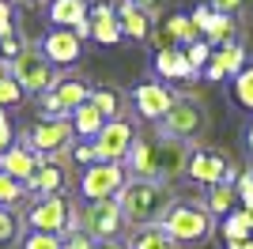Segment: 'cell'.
Listing matches in <instances>:
<instances>
[{"label": "cell", "instance_id": "1", "mask_svg": "<svg viewBox=\"0 0 253 249\" xmlns=\"http://www.w3.org/2000/svg\"><path fill=\"white\" fill-rule=\"evenodd\" d=\"M174 204V193H170L167 181H155V177H128V185L117 193V208H121V219H125L132 230L140 227H159L163 215Z\"/></svg>", "mask_w": 253, "mask_h": 249}, {"label": "cell", "instance_id": "2", "mask_svg": "<svg viewBox=\"0 0 253 249\" xmlns=\"http://www.w3.org/2000/svg\"><path fill=\"white\" fill-rule=\"evenodd\" d=\"M159 227L178 246H204L215 230V215L204 208V200H174Z\"/></svg>", "mask_w": 253, "mask_h": 249}, {"label": "cell", "instance_id": "3", "mask_svg": "<svg viewBox=\"0 0 253 249\" xmlns=\"http://www.w3.org/2000/svg\"><path fill=\"white\" fill-rule=\"evenodd\" d=\"M204 132H208V110H204V102H197L189 94L178 98V102L170 106V114L155 124V136H163V140H181V144H193V140H201Z\"/></svg>", "mask_w": 253, "mask_h": 249}, {"label": "cell", "instance_id": "4", "mask_svg": "<svg viewBox=\"0 0 253 249\" xmlns=\"http://www.w3.org/2000/svg\"><path fill=\"white\" fill-rule=\"evenodd\" d=\"M11 80L23 87V94H45L61 83V68L49 64V57H45L42 49L27 45V49L11 61Z\"/></svg>", "mask_w": 253, "mask_h": 249}, {"label": "cell", "instance_id": "5", "mask_svg": "<svg viewBox=\"0 0 253 249\" xmlns=\"http://www.w3.org/2000/svg\"><path fill=\"white\" fill-rule=\"evenodd\" d=\"M27 227L31 230H45V234H72V230H80V223H76V204L64 193H57V197H42L34 200V208L27 211Z\"/></svg>", "mask_w": 253, "mask_h": 249}, {"label": "cell", "instance_id": "6", "mask_svg": "<svg viewBox=\"0 0 253 249\" xmlns=\"http://www.w3.org/2000/svg\"><path fill=\"white\" fill-rule=\"evenodd\" d=\"M23 144H31L42 159H49V155H68V151H72V144H76L72 121H68V117H42V121H34L31 128H27Z\"/></svg>", "mask_w": 253, "mask_h": 249}, {"label": "cell", "instance_id": "7", "mask_svg": "<svg viewBox=\"0 0 253 249\" xmlns=\"http://www.w3.org/2000/svg\"><path fill=\"white\" fill-rule=\"evenodd\" d=\"M76 223H80V230H87L95 242L117 238L121 227H125L117 200H80V208H76Z\"/></svg>", "mask_w": 253, "mask_h": 249}, {"label": "cell", "instance_id": "8", "mask_svg": "<svg viewBox=\"0 0 253 249\" xmlns=\"http://www.w3.org/2000/svg\"><path fill=\"white\" fill-rule=\"evenodd\" d=\"M128 185L125 163H95L80 174V200H117V193Z\"/></svg>", "mask_w": 253, "mask_h": 249}, {"label": "cell", "instance_id": "9", "mask_svg": "<svg viewBox=\"0 0 253 249\" xmlns=\"http://www.w3.org/2000/svg\"><path fill=\"white\" fill-rule=\"evenodd\" d=\"M185 177L197 181V185H204V189H211V185H219V181H238V166L227 163V155L211 151V147H193Z\"/></svg>", "mask_w": 253, "mask_h": 249}, {"label": "cell", "instance_id": "10", "mask_svg": "<svg viewBox=\"0 0 253 249\" xmlns=\"http://www.w3.org/2000/svg\"><path fill=\"white\" fill-rule=\"evenodd\" d=\"M91 144H95L98 163H125V155L132 151V144H136V124L125 121V117H114V121L102 124V132H98Z\"/></svg>", "mask_w": 253, "mask_h": 249}, {"label": "cell", "instance_id": "11", "mask_svg": "<svg viewBox=\"0 0 253 249\" xmlns=\"http://www.w3.org/2000/svg\"><path fill=\"white\" fill-rule=\"evenodd\" d=\"M91 98V83L80 80V76H61V83L53 87V91L38 94V106H42V114L49 117H68L76 106H84Z\"/></svg>", "mask_w": 253, "mask_h": 249}, {"label": "cell", "instance_id": "12", "mask_svg": "<svg viewBox=\"0 0 253 249\" xmlns=\"http://www.w3.org/2000/svg\"><path fill=\"white\" fill-rule=\"evenodd\" d=\"M128 98H132V110H136L144 121H155V124L170 114V106L178 102V94L170 91L163 80H144V83H136Z\"/></svg>", "mask_w": 253, "mask_h": 249}, {"label": "cell", "instance_id": "13", "mask_svg": "<svg viewBox=\"0 0 253 249\" xmlns=\"http://www.w3.org/2000/svg\"><path fill=\"white\" fill-rule=\"evenodd\" d=\"M38 49L49 57V64L68 68V64H76L80 57H84V42H80V34H76V31H68V27H49Z\"/></svg>", "mask_w": 253, "mask_h": 249}, {"label": "cell", "instance_id": "14", "mask_svg": "<svg viewBox=\"0 0 253 249\" xmlns=\"http://www.w3.org/2000/svg\"><path fill=\"white\" fill-rule=\"evenodd\" d=\"M189 144L181 140H163L155 136V181H174V177H185V166H189Z\"/></svg>", "mask_w": 253, "mask_h": 249}, {"label": "cell", "instance_id": "15", "mask_svg": "<svg viewBox=\"0 0 253 249\" xmlns=\"http://www.w3.org/2000/svg\"><path fill=\"white\" fill-rule=\"evenodd\" d=\"M27 193H34V197H57V193H64V185H68V174H64V155H49L38 163V170H34L27 181Z\"/></svg>", "mask_w": 253, "mask_h": 249}, {"label": "cell", "instance_id": "16", "mask_svg": "<svg viewBox=\"0 0 253 249\" xmlns=\"http://www.w3.org/2000/svg\"><path fill=\"white\" fill-rule=\"evenodd\" d=\"M114 15L121 23V34L132 42H148L151 31H155V23H151V11L136 8L132 0H114Z\"/></svg>", "mask_w": 253, "mask_h": 249}, {"label": "cell", "instance_id": "17", "mask_svg": "<svg viewBox=\"0 0 253 249\" xmlns=\"http://www.w3.org/2000/svg\"><path fill=\"white\" fill-rule=\"evenodd\" d=\"M38 163H42V155H38L31 144H11L8 151L0 155V170L11 174L15 181H27V177L38 170Z\"/></svg>", "mask_w": 253, "mask_h": 249}, {"label": "cell", "instance_id": "18", "mask_svg": "<svg viewBox=\"0 0 253 249\" xmlns=\"http://www.w3.org/2000/svg\"><path fill=\"white\" fill-rule=\"evenodd\" d=\"M91 38H95L98 45H117V42L125 38V34H121V23H117V15H114V4H106V0L91 4Z\"/></svg>", "mask_w": 253, "mask_h": 249}, {"label": "cell", "instance_id": "19", "mask_svg": "<svg viewBox=\"0 0 253 249\" xmlns=\"http://www.w3.org/2000/svg\"><path fill=\"white\" fill-rule=\"evenodd\" d=\"M159 80H197V68L189 64L185 49H167V53H155V61H151Z\"/></svg>", "mask_w": 253, "mask_h": 249}, {"label": "cell", "instance_id": "20", "mask_svg": "<svg viewBox=\"0 0 253 249\" xmlns=\"http://www.w3.org/2000/svg\"><path fill=\"white\" fill-rule=\"evenodd\" d=\"M91 19V0H49V23L76 31L80 23Z\"/></svg>", "mask_w": 253, "mask_h": 249}, {"label": "cell", "instance_id": "21", "mask_svg": "<svg viewBox=\"0 0 253 249\" xmlns=\"http://www.w3.org/2000/svg\"><path fill=\"white\" fill-rule=\"evenodd\" d=\"M68 121H72V132H76V140H95L98 132H102V124H106V117L98 114V106L87 98L84 106H76L72 114H68Z\"/></svg>", "mask_w": 253, "mask_h": 249}, {"label": "cell", "instance_id": "22", "mask_svg": "<svg viewBox=\"0 0 253 249\" xmlns=\"http://www.w3.org/2000/svg\"><path fill=\"white\" fill-rule=\"evenodd\" d=\"M125 170H128V177H155V140L136 136L132 151L125 155Z\"/></svg>", "mask_w": 253, "mask_h": 249}, {"label": "cell", "instance_id": "23", "mask_svg": "<svg viewBox=\"0 0 253 249\" xmlns=\"http://www.w3.org/2000/svg\"><path fill=\"white\" fill-rule=\"evenodd\" d=\"M208 64H215L223 76H238L246 68V45L238 38L227 42V45H219V49H211V61Z\"/></svg>", "mask_w": 253, "mask_h": 249}, {"label": "cell", "instance_id": "24", "mask_svg": "<svg viewBox=\"0 0 253 249\" xmlns=\"http://www.w3.org/2000/svg\"><path fill=\"white\" fill-rule=\"evenodd\" d=\"M234 204H238V189H234V181H219V185H211L208 197H204V208H208L215 219H227L234 211Z\"/></svg>", "mask_w": 253, "mask_h": 249}, {"label": "cell", "instance_id": "25", "mask_svg": "<svg viewBox=\"0 0 253 249\" xmlns=\"http://www.w3.org/2000/svg\"><path fill=\"white\" fill-rule=\"evenodd\" d=\"M234 34H238V23H234V15H223V11H211L208 27H204L201 38L208 42L211 49H219V45H227V42H234Z\"/></svg>", "mask_w": 253, "mask_h": 249}, {"label": "cell", "instance_id": "26", "mask_svg": "<svg viewBox=\"0 0 253 249\" xmlns=\"http://www.w3.org/2000/svg\"><path fill=\"white\" fill-rule=\"evenodd\" d=\"M253 238L250 223H246L242 208H234L231 215L223 219V249H246V242Z\"/></svg>", "mask_w": 253, "mask_h": 249}, {"label": "cell", "instance_id": "27", "mask_svg": "<svg viewBox=\"0 0 253 249\" xmlns=\"http://www.w3.org/2000/svg\"><path fill=\"white\" fill-rule=\"evenodd\" d=\"M132 249H178V242L170 238L163 227H140L132 238H128Z\"/></svg>", "mask_w": 253, "mask_h": 249}, {"label": "cell", "instance_id": "28", "mask_svg": "<svg viewBox=\"0 0 253 249\" xmlns=\"http://www.w3.org/2000/svg\"><path fill=\"white\" fill-rule=\"evenodd\" d=\"M231 98L234 106H242L253 114V61H246V68L238 76H231Z\"/></svg>", "mask_w": 253, "mask_h": 249}, {"label": "cell", "instance_id": "29", "mask_svg": "<svg viewBox=\"0 0 253 249\" xmlns=\"http://www.w3.org/2000/svg\"><path fill=\"white\" fill-rule=\"evenodd\" d=\"M91 102L98 106V114H102L106 121L121 117V94H117L114 87H91Z\"/></svg>", "mask_w": 253, "mask_h": 249}, {"label": "cell", "instance_id": "30", "mask_svg": "<svg viewBox=\"0 0 253 249\" xmlns=\"http://www.w3.org/2000/svg\"><path fill=\"white\" fill-rule=\"evenodd\" d=\"M167 31L174 34V42H178L181 49H185V45H193V42H201V31H197V27H193V19H189V15H181V11L167 19Z\"/></svg>", "mask_w": 253, "mask_h": 249}, {"label": "cell", "instance_id": "31", "mask_svg": "<svg viewBox=\"0 0 253 249\" xmlns=\"http://www.w3.org/2000/svg\"><path fill=\"white\" fill-rule=\"evenodd\" d=\"M23 197H27V185H23V181H15L11 174H4V170H0V208L15 204V200H23Z\"/></svg>", "mask_w": 253, "mask_h": 249}, {"label": "cell", "instance_id": "32", "mask_svg": "<svg viewBox=\"0 0 253 249\" xmlns=\"http://www.w3.org/2000/svg\"><path fill=\"white\" fill-rule=\"evenodd\" d=\"M23 249H64V238L61 234H45V230H31L23 238Z\"/></svg>", "mask_w": 253, "mask_h": 249}, {"label": "cell", "instance_id": "33", "mask_svg": "<svg viewBox=\"0 0 253 249\" xmlns=\"http://www.w3.org/2000/svg\"><path fill=\"white\" fill-rule=\"evenodd\" d=\"M23 102V87L11 76H0V110H8V106H19Z\"/></svg>", "mask_w": 253, "mask_h": 249}, {"label": "cell", "instance_id": "34", "mask_svg": "<svg viewBox=\"0 0 253 249\" xmlns=\"http://www.w3.org/2000/svg\"><path fill=\"white\" fill-rule=\"evenodd\" d=\"M208 8L211 11H223V15H246V11L253 8V0H208Z\"/></svg>", "mask_w": 253, "mask_h": 249}, {"label": "cell", "instance_id": "35", "mask_svg": "<svg viewBox=\"0 0 253 249\" xmlns=\"http://www.w3.org/2000/svg\"><path fill=\"white\" fill-rule=\"evenodd\" d=\"M23 49H27V38H23V34L11 31L8 38H0V61H15Z\"/></svg>", "mask_w": 253, "mask_h": 249}, {"label": "cell", "instance_id": "36", "mask_svg": "<svg viewBox=\"0 0 253 249\" xmlns=\"http://www.w3.org/2000/svg\"><path fill=\"white\" fill-rule=\"evenodd\" d=\"M185 57H189V64L197 68V72H201L204 64L211 61V45H208V42L201 38V42H193V45H185Z\"/></svg>", "mask_w": 253, "mask_h": 249}, {"label": "cell", "instance_id": "37", "mask_svg": "<svg viewBox=\"0 0 253 249\" xmlns=\"http://www.w3.org/2000/svg\"><path fill=\"white\" fill-rule=\"evenodd\" d=\"M68 155H72L76 163L84 166V170H87V166H95V163H98V155H95V144H91V140H76Z\"/></svg>", "mask_w": 253, "mask_h": 249}, {"label": "cell", "instance_id": "38", "mask_svg": "<svg viewBox=\"0 0 253 249\" xmlns=\"http://www.w3.org/2000/svg\"><path fill=\"white\" fill-rule=\"evenodd\" d=\"M234 189H238V204H242V208H253V170H246V174H238V181H234Z\"/></svg>", "mask_w": 253, "mask_h": 249}, {"label": "cell", "instance_id": "39", "mask_svg": "<svg viewBox=\"0 0 253 249\" xmlns=\"http://www.w3.org/2000/svg\"><path fill=\"white\" fill-rule=\"evenodd\" d=\"M151 45H155V53H167V49H181L178 42H174V34L167 31V23H163V27H155V31H151Z\"/></svg>", "mask_w": 253, "mask_h": 249}, {"label": "cell", "instance_id": "40", "mask_svg": "<svg viewBox=\"0 0 253 249\" xmlns=\"http://www.w3.org/2000/svg\"><path fill=\"white\" fill-rule=\"evenodd\" d=\"M15 230H19V219L11 208H0V242H11L15 238Z\"/></svg>", "mask_w": 253, "mask_h": 249}, {"label": "cell", "instance_id": "41", "mask_svg": "<svg viewBox=\"0 0 253 249\" xmlns=\"http://www.w3.org/2000/svg\"><path fill=\"white\" fill-rule=\"evenodd\" d=\"M64 249H98V242L87 230H72V234H64Z\"/></svg>", "mask_w": 253, "mask_h": 249}, {"label": "cell", "instance_id": "42", "mask_svg": "<svg viewBox=\"0 0 253 249\" xmlns=\"http://www.w3.org/2000/svg\"><path fill=\"white\" fill-rule=\"evenodd\" d=\"M189 19H193V27H197V31L204 34V27H208V19H211V8H208V0H204L201 8H193V11H189Z\"/></svg>", "mask_w": 253, "mask_h": 249}, {"label": "cell", "instance_id": "43", "mask_svg": "<svg viewBox=\"0 0 253 249\" xmlns=\"http://www.w3.org/2000/svg\"><path fill=\"white\" fill-rule=\"evenodd\" d=\"M11 31H15V23H11V4L0 0V38H8Z\"/></svg>", "mask_w": 253, "mask_h": 249}, {"label": "cell", "instance_id": "44", "mask_svg": "<svg viewBox=\"0 0 253 249\" xmlns=\"http://www.w3.org/2000/svg\"><path fill=\"white\" fill-rule=\"evenodd\" d=\"M11 144H15V132H11V124H4V128H0V155H4Z\"/></svg>", "mask_w": 253, "mask_h": 249}, {"label": "cell", "instance_id": "45", "mask_svg": "<svg viewBox=\"0 0 253 249\" xmlns=\"http://www.w3.org/2000/svg\"><path fill=\"white\" fill-rule=\"evenodd\" d=\"M98 249H132L125 238H106V242H98Z\"/></svg>", "mask_w": 253, "mask_h": 249}, {"label": "cell", "instance_id": "46", "mask_svg": "<svg viewBox=\"0 0 253 249\" xmlns=\"http://www.w3.org/2000/svg\"><path fill=\"white\" fill-rule=\"evenodd\" d=\"M246 151L253 155V117H250V124H246Z\"/></svg>", "mask_w": 253, "mask_h": 249}, {"label": "cell", "instance_id": "47", "mask_svg": "<svg viewBox=\"0 0 253 249\" xmlns=\"http://www.w3.org/2000/svg\"><path fill=\"white\" fill-rule=\"evenodd\" d=\"M11 8H34V4H42V0H8Z\"/></svg>", "mask_w": 253, "mask_h": 249}, {"label": "cell", "instance_id": "48", "mask_svg": "<svg viewBox=\"0 0 253 249\" xmlns=\"http://www.w3.org/2000/svg\"><path fill=\"white\" fill-rule=\"evenodd\" d=\"M132 4H136V8H144V11H155L159 0H132Z\"/></svg>", "mask_w": 253, "mask_h": 249}, {"label": "cell", "instance_id": "49", "mask_svg": "<svg viewBox=\"0 0 253 249\" xmlns=\"http://www.w3.org/2000/svg\"><path fill=\"white\" fill-rule=\"evenodd\" d=\"M4 124H8V117H4V110H0V128H4Z\"/></svg>", "mask_w": 253, "mask_h": 249}, {"label": "cell", "instance_id": "50", "mask_svg": "<svg viewBox=\"0 0 253 249\" xmlns=\"http://www.w3.org/2000/svg\"><path fill=\"white\" fill-rule=\"evenodd\" d=\"M246 249H253V238H250V242H246Z\"/></svg>", "mask_w": 253, "mask_h": 249}]
</instances>
